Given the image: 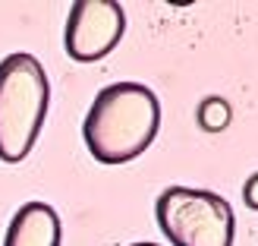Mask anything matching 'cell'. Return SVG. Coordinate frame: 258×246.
I'll return each mask as SVG.
<instances>
[{
    "instance_id": "8",
    "label": "cell",
    "mask_w": 258,
    "mask_h": 246,
    "mask_svg": "<svg viewBox=\"0 0 258 246\" xmlns=\"http://www.w3.org/2000/svg\"><path fill=\"white\" fill-rule=\"evenodd\" d=\"M133 246H158V243H133Z\"/></svg>"
},
{
    "instance_id": "2",
    "label": "cell",
    "mask_w": 258,
    "mask_h": 246,
    "mask_svg": "<svg viewBox=\"0 0 258 246\" xmlns=\"http://www.w3.org/2000/svg\"><path fill=\"white\" fill-rule=\"evenodd\" d=\"M50 85L41 60L16 51L0 60V161L19 164L35 149L47 117Z\"/></svg>"
},
{
    "instance_id": "5",
    "label": "cell",
    "mask_w": 258,
    "mask_h": 246,
    "mask_svg": "<svg viewBox=\"0 0 258 246\" xmlns=\"http://www.w3.org/2000/svg\"><path fill=\"white\" fill-rule=\"evenodd\" d=\"M60 240H63L60 215L47 202H25L13 215L4 246H60Z\"/></svg>"
},
{
    "instance_id": "3",
    "label": "cell",
    "mask_w": 258,
    "mask_h": 246,
    "mask_svg": "<svg viewBox=\"0 0 258 246\" xmlns=\"http://www.w3.org/2000/svg\"><path fill=\"white\" fill-rule=\"evenodd\" d=\"M154 218L170 246H233L236 237L233 209L211 189L167 186L154 202Z\"/></svg>"
},
{
    "instance_id": "1",
    "label": "cell",
    "mask_w": 258,
    "mask_h": 246,
    "mask_svg": "<svg viewBox=\"0 0 258 246\" xmlns=\"http://www.w3.org/2000/svg\"><path fill=\"white\" fill-rule=\"evenodd\" d=\"M161 129V101L142 82H113L95 95L82 120L85 149L101 164H126Z\"/></svg>"
},
{
    "instance_id": "7",
    "label": "cell",
    "mask_w": 258,
    "mask_h": 246,
    "mask_svg": "<svg viewBox=\"0 0 258 246\" xmlns=\"http://www.w3.org/2000/svg\"><path fill=\"white\" fill-rule=\"evenodd\" d=\"M242 199H246V205L252 212H258V174H252L246 180V186H242Z\"/></svg>"
},
{
    "instance_id": "4",
    "label": "cell",
    "mask_w": 258,
    "mask_h": 246,
    "mask_svg": "<svg viewBox=\"0 0 258 246\" xmlns=\"http://www.w3.org/2000/svg\"><path fill=\"white\" fill-rule=\"evenodd\" d=\"M126 13L117 0H76L67 13L63 47L76 63H95L120 44Z\"/></svg>"
},
{
    "instance_id": "6",
    "label": "cell",
    "mask_w": 258,
    "mask_h": 246,
    "mask_svg": "<svg viewBox=\"0 0 258 246\" xmlns=\"http://www.w3.org/2000/svg\"><path fill=\"white\" fill-rule=\"evenodd\" d=\"M196 120H199V126L205 133H224L230 126V120H233V108H230V101L224 95H208L199 105Z\"/></svg>"
}]
</instances>
